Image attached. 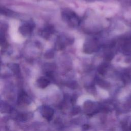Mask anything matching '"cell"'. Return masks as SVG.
<instances>
[{
    "instance_id": "3",
    "label": "cell",
    "mask_w": 131,
    "mask_h": 131,
    "mask_svg": "<svg viewBox=\"0 0 131 131\" xmlns=\"http://www.w3.org/2000/svg\"><path fill=\"white\" fill-rule=\"evenodd\" d=\"M0 107H2L1 110L4 112H8V110H9V106H8V105H7L5 103H3L2 104H1Z\"/></svg>"
},
{
    "instance_id": "1",
    "label": "cell",
    "mask_w": 131,
    "mask_h": 131,
    "mask_svg": "<svg viewBox=\"0 0 131 131\" xmlns=\"http://www.w3.org/2000/svg\"><path fill=\"white\" fill-rule=\"evenodd\" d=\"M10 33L12 39L15 42H20L23 40V38L18 32V23L15 20H13L11 23Z\"/></svg>"
},
{
    "instance_id": "2",
    "label": "cell",
    "mask_w": 131,
    "mask_h": 131,
    "mask_svg": "<svg viewBox=\"0 0 131 131\" xmlns=\"http://www.w3.org/2000/svg\"><path fill=\"white\" fill-rule=\"evenodd\" d=\"M30 99L28 96L23 95H21L19 98V102L20 103H29Z\"/></svg>"
}]
</instances>
